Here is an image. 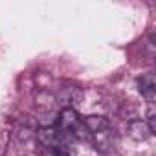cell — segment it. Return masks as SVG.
<instances>
[{"label":"cell","mask_w":156,"mask_h":156,"mask_svg":"<svg viewBox=\"0 0 156 156\" xmlns=\"http://www.w3.org/2000/svg\"><path fill=\"white\" fill-rule=\"evenodd\" d=\"M138 90H140V94L151 105L154 103V98H156V79H154V73L152 72L143 73L140 79H138Z\"/></svg>","instance_id":"obj_1"},{"label":"cell","mask_w":156,"mask_h":156,"mask_svg":"<svg viewBox=\"0 0 156 156\" xmlns=\"http://www.w3.org/2000/svg\"><path fill=\"white\" fill-rule=\"evenodd\" d=\"M129 134L134 140L143 141V140H147L151 136V130H149V127H147L145 121H132V123H129Z\"/></svg>","instance_id":"obj_2"},{"label":"cell","mask_w":156,"mask_h":156,"mask_svg":"<svg viewBox=\"0 0 156 156\" xmlns=\"http://www.w3.org/2000/svg\"><path fill=\"white\" fill-rule=\"evenodd\" d=\"M42 156H70L68 149H42Z\"/></svg>","instance_id":"obj_3"}]
</instances>
